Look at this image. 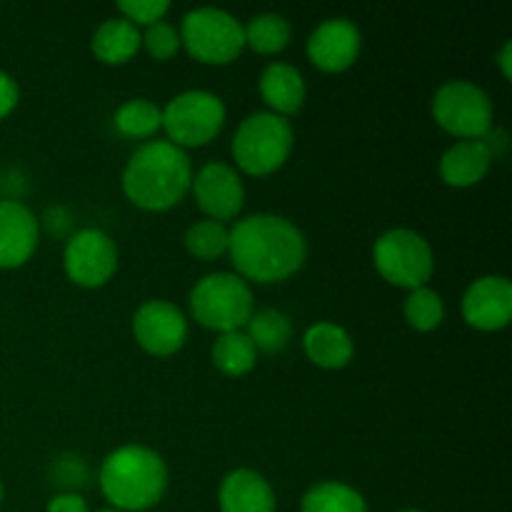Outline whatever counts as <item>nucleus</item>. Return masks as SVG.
I'll use <instances>...</instances> for the list:
<instances>
[{
	"mask_svg": "<svg viewBox=\"0 0 512 512\" xmlns=\"http://www.w3.org/2000/svg\"><path fill=\"white\" fill-rule=\"evenodd\" d=\"M433 118L458 140H483L495 128L493 100L473 80H448L433 95Z\"/></svg>",
	"mask_w": 512,
	"mask_h": 512,
	"instance_id": "6e6552de",
	"label": "nucleus"
},
{
	"mask_svg": "<svg viewBox=\"0 0 512 512\" xmlns=\"http://www.w3.org/2000/svg\"><path fill=\"white\" fill-rule=\"evenodd\" d=\"M113 125L123 138L150 140L163 130V108L148 98H130L115 110Z\"/></svg>",
	"mask_w": 512,
	"mask_h": 512,
	"instance_id": "5701e85b",
	"label": "nucleus"
},
{
	"mask_svg": "<svg viewBox=\"0 0 512 512\" xmlns=\"http://www.w3.org/2000/svg\"><path fill=\"white\" fill-rule=\"evenodd\" d=\"M210 360L218 373L228 375V378H243L258 363V350L245 330H233V333L218 335L213 350H210Z\"/></svg>",
	"mask_w": 512,
	"mask_h": 512,
	"instance_id": "4be33fe9",
	"label": "nucleus"
},
{
	"mask_svg": "<svg viewBox=\"0 0 512 512\" xmlns=\"http://www.w3.org/2000/svg\"><path fill=\"white\" fill-rule=\"evenodd\" d=\"M140 40H143L145 53H148L153 60H160V63H163V60L175 58L178 50L183 48V45H180L178 28L165 23V20L145 28V33H140Z\"/></svg>",
	"mask_w": 512,
	"mask_h": 512,
	"instance_id": "cd10ccee",
	"label": "nucleus"
},
{
	"mask_svg": "<svg viewBox=\"0 0 512 512\" xmlns=\"http://www.w3.org/2000/svg\"><path fill=\"white\" fill-rule=\"evenodd\" d=\"M170 473L163 455L148 445H123L105 455L98 485L110 508L120 512H145L168 493Z\"/></svg>",
	"mask_w": 512,
	"mask_h": 512,
	"instance_id": "7ed1b4c3",
	"label": "nucleus"
},
{
	"mask_svg": "<svg viewBox=\"0 0 512 512\" xmlns=\"http://www.w3.org/2000/svg\"><path fill=\"white\" fill-rule=\"evenodd\" d=\"M40 245V220L15 198H0V270L23 268Z\"/></svg>",
	"mask_w": 512,
	"mask_h": 512,
	"instance_id": "2eb2a0df",
	"label": "nucleus"
},
{
	"mask_svg": "<svg viewBox=\"0 0 512 512\" xmlns=\"http://www.w3.org/2000/svg\"><path fill=\"white\" fill-rule=\"evenodd\" d=\"M180 45L203 65H230L243 55L245 30L233 13L223 8H195L183 15L178 28Z\"/></svg>",
	"mask_w": 512,
	"mask_h": 512,
	"instance_id": "423d86ee",
	"label": "nucleus"
},
{
	"mask_svg": "<svg viewBox=\"0 0 512 512\" xmlns=\"http://www.w3.org/2000/svg\"><path fill=\"white\" fill-rule=\"evenodd\" d=\"M18 100H20L18 83H15L13 75L0 70V120L8 118V115L18 108Z\"/></svg>",
	"mask_w": 512,
	"mask_h": 512,
	"instance_id": "c756f323",
	"label": "nucleus"
},
{
	"mask_svg": "<svg viewBox=\"0 0 512 512\" xmlns=\"http://www.w3.org/2000/svg\"><path fill=\"white\" fill-rule=\"evenodd\" d=\"M493 160L485 140H458L440 158V178L450 188H473L490 173Z\"/></svg>",
	"mask_w": 512,
	"mask_h": 512,
	"instance_id": "a211bd4d",
	"label": "nucleus"
},
{
	"mask_svg": "<svg viewBox=\"0 0 512 512\" xmlns=\"http://www.w3.org/2000/svg\"><path fill=\"white\" fill-rule=\"evenodd\" d=\"M218 505L220 512H278L273 485L250 468L225 475L218 490Z\"/></svg>",
	"mask_w": 512,
	"mask_h": 512,
	"instance_id": "dca6fc26",
	"label": "nucleus"
},
{
	"mask_svg": "<svg viewBox=\"0 0 512 512\" xmlns=\"http://www.w3.org/2000/svg\"><path fill=\"white\" fill-rule=\"evenodd\" d=\"M245 333H248V338L253 340L258 353L278 355L290 345V340H293L295 335V328L290 315H285L283 310L265 308V310H255L253 318H250L248 325H245Z\"/></svg>",
	"mask_w": 512,
	"mask_h": 512,
	"instance_id": "412c9836",
	"label": "nucleus"
},
{
	"mask_svg": "<svg viewBox=\"0 0 512 512\" xmlns=\"http://www.w3.org/2000/svg\"><path fill=\"white\" fill-rule=\"evenodd\" d=\"M400 512H423V510H400Z\"/></svg>",
	"mask_w": 512,
	"mask_h": 512,
	"instance_id": "c9c22d12",
	"label": "nucleus"
},
{
	"mask_svg": "<svg viewBox=\"0 0 512 512\" xmlns=\"http://www.w3.org/2000/svg\"><path fill=\"white\" fill-rule=\"evenodd\" d=\"M45 512H90L88 503L80 493H58L55 498H50Z\"/></svg>",
	"mask_w": 512,
	"mask_h": 512,
	"instance_id": "7c9ffc66",
	"label": "nucleus"
},
{
	"mask_svg": "<svg viewBox=\"0 0 512 512\" xmlns=\"http://www.w3.org/2000/svg\"><path fill=\"white\" fill-rule=\"evenodd\" d=\"M100 512H120V510H113V508H108V510H100Z\"/></svg>",
	"mask_w": 512,
	"mask_h": 512,
	"instance_id": "f704fd0d",
	"label": "nucleus"
},
{
	"mask_svg": "<svg viewBox=\"0 0 512 512\" xmlns=\"http://www.w3.org/2000/svg\"><path fill=\"white\" fill-rule=\"evenodd\" d=\"M190 190H193L198 208L210 220L228 223V220H238V215L243 213L245 185L233 165L220 163V160L203 165L193 175Z\"/></svg>",
	"mask_w": 512,
	"mask_h": 512,
	"instance_id": "f8f14e48",
	"label": "nucleus"
},
{
	"mask_svg": "<svg viewBox=\"0 0 512 512\" xmlns=\"http://www.w3.org/2000/svg\"><path fill=\"white\" fill-rule=\"evenodd\" d=\"M403 313L410 328L418 330V333H433L445 320V303L440 293L425 285V288L410 290L408 298H405Z\"/></svg>",
	"mask_w": 512,
	"mask_h": 512,
	"instance_id": "bb28decb",
	"label": "nucleus"
},
{
	"mask_svg": "<svg viewBox=\"0 0 512 512\" xmlns=\"http://www.w3.org/2000/svg\"><path fill=\"white\" fill-rule=\"evenodd\" d=\"M188 305L195 323L223 335L245 330L255 313V295L235 273H208L193 285Z\"/></svg>",
	"mask_w": 512,
	"mask_h": 512,
	"instance_id": "39448f33",
	"label": "nucleus"
},
{
	"mask_svg": "<svg viewBox=\"0 0 512 512\" xmlns=\"http://www.w3.org/2000/svg\"><path fill=\"white\" fill-rule=\"evenodd\" d=\"M143 48L140 28L125 18H108L98 25L90 40V50L103 65H125Z\"/></svg>",
	"mask_w": 512,
	"mask_h": 512,
	"instance_id": "aec40b11",
	"label": "nucleus"
},
{
	"mask_svg": "<svg viewBox=\"0 0 512 512\" xmlns=\"http://www.w3.org/2000/svg\"><path fill=\"white\" fill-rule=\"evenodd\" d=\"M3 495H5L3 493V483H0V503H3Z\"/></svg>",
	"mask_w": 512,
	"mask_h": 512,
	"instance_id": "72a5a7b5",
	"label": "nucleus"
},
{
	"mask_svg": "<svg viewBox=\"0 0 512 512\" xmlns=\"http://www.w3.org/2000/svg\"><path fill=\"white\" fill-rule=\"evenodd\" d=\"M300 512H368V503L353 485L323 480L303 495Z\"/></svg>",
	"mask_w": 512,
	"mask_h": 512,
	"instance_id": "393cba45",
	"label": "nucleus"
},
{
	"mask_svg": "<svg viewBox=\"0 0 512 512\" xmlns=\"http://www.w3.org/2000/svg\"><path fill=\"white\" fill-rule=\"evenodd\" d=\"M360 50H363V35L348 18L323 20L305 43L308 60L323 73H345L358 63Z\"/></svg>",
	"mask_w": 512,
	"mask_h": 512,
	"instance_id": "ddd939ff",
	"label": "nucleus"
},
{
	"mask_svg": "<svg viewBox=\"0 0 512 512\" xmlns=\"http://www.w3.org/2000/svg\"><path fill=\"white\" fill-rule=\"evenodd\" d=\"M373 265L395 288H425L435 273V255L428 240L410 228L385 230L373 245Z\"/></svg>",
	"mask_w": 512,
	"mask_h": 512,
	"instance_id": "0eeeda50",
	"label": "nucleus"
},
{
	"mask_svg": "<svg viewBox=\"0 0 512 512\" xmlns=\"http://www.w3.org/2000/svg\"><path fill=\"white\" fill-rule=\"evenodd\" d=\"M120 18L130 20L135 28H150L160 23L170 10L168 0H120Z\"/></svg>",
	"mask_w": 512,
	"mask_h": 512,
	"instance_id": "c85d7f7f",
	"label": "nucleus"
},
{
	"mask_svg": "<svg viewBox=\"0 0 512 512\" xmlns=\"http://www.w3.org/2000/svg\"><path fill=\"white\" fill-rule=\"evenodd\" d=\"M0 193H3V178H0Z\"/></svg>",
	"mask_w": 512,
	"mask_h": 512,
	"instance_id": "e433bc0d",
	"label": "nucleus"
},
{
	"mask_svg": "<svg viewBox=\"0 0 512 512\" xmlns=\"http://www.w3.org/2000/svg\"><path fill=\"white\" fill-rule=\"evenodd\" d=\"M118 245L105 230L83 228L73 233L63 250V270L78 288H103L118 273Z\"/></svg>",
	"mask_w": 512,
	"mask_h": 512,
	"instance_id": "9d476101",
	"label": "nucleus"
},
{
	"mask_svg": "<svg viewBox=\"0 0 512 512\" xmlns=\"http://www.w3.org/2000/svg\"><path fill=\"white\" fill-rule=\"evenodd\" d=\"M498 65H500V73H503L505 80L512 78V43H505L503 50L498 55Z\"/></svg>",
	"mask_w": 512,
	"mask_h": 512,
	"instance_id": "473e14b6",
	"label": "nucleus"
},
{
	"mask_svg": "<svg viewBox=\"0 0 512 512\" xmlns=\"http://www.w3.org/2000/svg\"><path fill=\"white\" fill-rule=\"evenodd\" d=\"M245 48L255 50L258 55L283 53L293 38V25L280 13H260L243 25Z\"/></svg>",
	"mask_w": 512,
	"mask_h": 512,
	"instance_id": "b1692460",
	"label": "nucleus"
},
{
	"mask_svg": "<svg viewBox=\"0 0 512 512\" xmlns=\"http://www.w3.org/2000/svg\"><path fill=\"white\" fill-rule=\"evenodd\" d=\"M65 215V208H53V210H48V213H45V228L50 230V233L53 235H63L65 230H70V220L73 218H65V220H60Z\"/></svg>",
	"mask_w": 512,
	"mask_h": 512,
	"instance_id": "2f4dec72",
	"label": "nucleus"
},
{
	"mask_svg": "<svg viewBox=\"0 0 512 512\" xmlns=\"http://www.w3.org/2000/svg\"><path fill=\"white\" fill-rule=\"evenodd\" d=\"M463 320L475 330L495 333L512 320V283L505 275H483L463 295Z\"/></svg>",
	"mask_w": 512,
	"mask_h": 512,
	"instance_id": "4468645a",
	"label": "nucleus"
},
{
	"mask_svg": "<svg viewBox=\"0 0 512 512\" xmlns=\"http://www.w3.org/2000/svg\"><path fill=\"white\" fill-rule=\"evenodd\" d=\"M225 103L210 90H185L163 108V130L178 148H203L225 128Z\"/></svg>",
	"mask_w": 512,
	"mask_h": 512,
	"instance_id": "1a4fd4ad",
	"label": "nucleus"
},
{
	"mask_svg": "<svg viewBox=\"0 0 512 512\" xmlns=\"http://www.w3.org/2000/svg\"><path fill=\"white\" fill-rule=\"evenodd\" d=\"M183 243L193 258L203 260V263H213V260L228 255L230 228L225 223H218V220H198V223L185 230Z\"/></svg>",
	"mask_w": 512,
	"mask_h": 512,
	"instance_id": "a878e982",
	"label": "nucleus"
},
{
	"mask_svg": "<svg viewBox=\"0 0 512 512\" xmlns=\"http://www.w3.org/2000/svg\"><path fill=\"white\" fill-rule=\"evenodd\" d=\"M303 350L313 365L323 370H340L353 360L355 343L343 325L330 320L310 325L303 335Z\"/></svg>",
	"mask_w": 512,
	"mask_h": 512,
	"instance_id": "6ab92c4d",
	"label": "nucleus"
},
{
	"mask_svg": "<svg viewBox=\"0 0 512 512\" xmlns=\"http://www.w3.org/2000/svg\"><path fill=\"white\" fill-rule=\"evenodd\" d=\"M120 185L135 208L165 213L190 193L193 165L188 153L170 140H148L128 158Z\"/></svg>",
	"mask_w": 512,
	"mask_h": 512,
	"instance_id": "f03ea898",
	"label": "nucleus"
},
{
	"mask_svg": "<svg viewBox=\"0 0 512 512\" xmlns=\"http://www.w3.org/2000/svg\"><path fill=\"white\" fill-rule=\"evenodd\" d=\"M133 338L153 358H170L188 340V318L170 300H145L133 315Z\"/></svg>",
	"mask_w": 512,
	"mask_h": 512,
	"instance_id": "9b49d317",
	"label": "nucleus"
},
{
	"mask_svg": "<svg viewBox=\"0 0 512 512\" xmlns=\"http://www.w3.org/2000/svg\"><path fill=\"white\" fill-rule=\"evenodd\" d=\"M258 88L260 98L268 105V113L280 115L285 120L290 115H298L308 100V85H305L303 73L295 65L280 63V60L265 65Z\"/></svg>",
	"mask_w": 512,
	"mask_h": 512,
	"instance_id": "f3484780",
	"label": "nucleus"
},
{
	"mask_svg": "<svg viewBox=\"0 0 512 512\" xmlns=\"http://www.w3.org/2000/svg\"><path fill=\"white\" fill-rule=\"evenodd\" d=\"M293 143L295 133L290 120L268 113V110H260V113L240 120L230 150H233L238 170H243L245 175H253V178H265V175L278 173L288 163Z\"/></svg>",
	"mask_w": 512,
	"mask_h": 512,
	"instance_id": "20e7f679",
	"label": "nucleus"
},
{
	"mask_svg": "<svg viewBox=\"0 0 512 512\" xmlns=\"http://www.w3.org/2000/svg\"><path fill=\"white\" fill-rule=\"evenodd\" d=\"M228 258L245 283H283L300 273L308 258L303 230L285 215L255 213L230 228Z\"/></svg>",
	"mask_w": 512,
	"mask_h": 512,
	"instance_id": "f257e3e1",
	"label": "nucleus"
}]
</instances>
